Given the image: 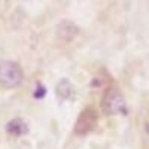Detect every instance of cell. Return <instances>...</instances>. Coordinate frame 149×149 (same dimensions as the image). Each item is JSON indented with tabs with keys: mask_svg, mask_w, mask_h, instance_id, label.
<instances>
[{
	"mask_svg": "<svg viewBox=\"0 0 149 149\" xmlns=\"http://www.w3.org/2000/svg\"><path fill=\"white\" fill-rule=\"evenodd\" d=\"M22 69L15 61L0 63V84L5 88H15L22 82Z\"/></svg>",
	"mask_w": 149,
	"mask_h": 149,
	"instance_id": "6da1fadb",
	"label": "cell"
},
{
	"mask_svg": "<svg viewBox=\"0 0 149 149\" xmlns=\"http://www.w3.org/2000/svg\"><path fill=\"white\" fill-rule=\"evenodd\" d=\"M102 107L106 115H118L125 112V98L118 88H109L102 100Z\"/></svg>",
	"mask_w": 149,
	"mask_h": 149,
	"instance_id": "7a4b0ae2",
	"label": "cell"
},
{
	"mask_svg": "<svg viewBox=\"0 0 149 149\" xmlns=\"http://www.w3.org/2000/svg\"><path fill=\"white\" fill-rule=\"evenodd\" d=\"M97 125V113L95 110L88 107L81 112V115L78 116L76 125H74V134L78 136H85L94 130V127Z\"/></svg>",
	"mask_w": 149,
	"mask_h": 149,
	"instance_id": "3957f363",
	"label": "cell"
},
{
	"mask_svg": "<svg viewBox=\"0 0 149 149\" xmlns=\"http://www.w3.org/2000/svg\"><path fill=\"white\" fill-rule=\"evenodd\" d=\"M58 37L61 40H64V42H70L74 36L78 34V27L74 26L73 22L70 21H64V22H61L60 26H58Z\"/></svg>",
	"mask_w": 149,
	"mask_h": 149,
	"instance_id": "277c9868",
	"label": "cell"
},
{
	"mask_svg": "<svg viewBox=\"0 0 149 149\" xmlns=\"http://www.w3.org/2000/svg\"><path fill=\"white\" fill-rule=\"evenodd\" d=\"M6 130H8L9 134L22 136V134L27 133V124L24 122L22 119H14V121H10L6 125Z\"/></svg>",
	"mask_w": 149,
	"mask_h": 149,
	"instance_id": "5b68a950",
	"label": "cell"
},
{
	"mask_svg": "<svg viewBox=\"0 0 149 149\" xmlns=\"http://www.w3.org/2000/svg\"><path fill=\"white\" fill-rule=\"evenodd\" d=\"M57 93H58L61 97L67 98V97H70V94L73 93V86L70 85V82H69L67 79H63V81L58 84V86H57Z\"/></svg>",
	"mask_w": 149,
	"mask_h": 149,
	"instance_id": "8992f818",
	"label": "cell"
},
{
	"mask_svg": "<svg viewBox=\"0 0 149 149\" xmlns=\"http://www.w3.org/2000/svg\"><path fill=\"white\" fill-rule=\"evenodd\" d=\"M43 95H45V88H43L42 85H39V86L36 88V91H34V97H36V98H42Z\"/></svg>",
	"mask_w": 149,
	"mask_h": 149,
	"instance_id": "52a82bcc",
	"label": "cell"
}]
</instances>
